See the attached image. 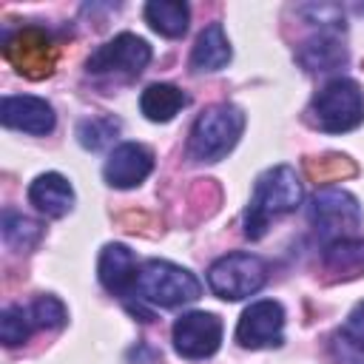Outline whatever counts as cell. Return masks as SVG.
<instances>
[{
  "label": "cell",
  "mask_w": 364,
  "mask_h": 364,
  "mask_svg": "<svg viewBox=\"0 0 364 364\" xmlns=\"http://www.w3.org/2000/svg\"><path fill=\"white\" fill-rule=\"evenodd\" d=\"M267 282V264L256 253H228L208 267V287L225 299L239 301L262 290Z\"/></svg>",
  "instance_id": "obj_7"
},
{
  "label": "cell",
  "mask_w": 364,
  "mask_h": 364,
  "mask_svg": "<svg viewBox=\"0 0 364 364\" xmlns=\"http://www.w3.org/2000/svg\"><path fill=\"white\" fill-rule=\"evenodd\" d=\"M136 293L139 299L159 304V307H179L188 301H196L202 296V284L199 279L165 259H151L139 267L136 276Z\"/></svg>",
  "instance_id": "obj_4"
},
{
  "label": "cell",
  "mask_w": 364,
  "mask_h": 364,
  "mask_svg": "<svg viewBox=\"0 0 364 364\" xmlns=\"http://www.w3.org/2000/svg\"><path fill=\"white\" fill-rule=\"evenodd\" d=\"M310 125L327 134H344L364 122V91L355 80L336 77L330 80L307 108Z\"/></svg>",
  "instance_id": "obj_2"
},
{
  "label": "cell",
  "mask_w": 364,
  "mask_h": 364,
  "mask_svg": "<svg viewBox=\"0 0 364 364\" xmlns=\"http://www.w3.org/2000/svg\"><path fill=\"white\" fill-rule=\"evenodd\" d=\"M321 267L330 279H355L364 273V239L347 236L321 247Z\"/></svg>",
  "instance_id": "obj_15"
},
{
  "label": "cell",
  "mask_w": 364,
  "mask_h": 364,
  "mask_svg": "<svg viewBox=\"0 0 364 364\" xmlns=\"http://www.w3.org/2000/svg\"><path fill=\"white\" fill-rule=\"evenodd\" d=\"M40 225L23 213H14V210H6L3 213V239L11 250H28L31 245H37L40 239Z\"/></svg>",
  "instance_id": "obj_22"
},
{
  "label": "cell",
  "mask_w": 364,
  "mask_h": 364,
  "mask_svg": "<svg viewBox=\"0 0 364 364\" xmlns=\"http://www.w3.org/2000/svg\"><path fill=\"white\" fill-rule=\"evenodd\" d=\"M154 171V154L139 142H122L111 151L102 176L111 188H136Z\"/></svg>",
  "instance_id": "obj_11"
},
{
  "label": "cell",
  "mask_w": 364,
  "mask_h": 364,
  "mask_svg": "<svg viewBox=\"0 0 364 364\" xmlns=\"http://www.w3.org/2000/svg\"><path fill=\"white\" fill-rule=\"evenodd\" d=\"M0 117L6 128L26 134H48L54 128V108L40 97H6L0 105Z\"/></svg>",
  "instance_id": "obj_12"
},
{
  "label": "cell",
  "mask_w": 364,
  "mask_h": 364,
  "mask_svg": "<svg viewBox=\"0 0 364 364\" xmlns=\"http://www.w3.org/2000/svg\"><path fill=\"white\" fill-rule=\"evenodd\" d=\"M3 57L14 65L17 74L26 80H46L54 74L60 48L51 34L40 26H23L3 40Z\"/></svg>",
  "instance_id": "obj_6"
},
{
  "label": "cell",
  "mask_w": 364,
  "mask_h": 364,
  "mask_svg": "<svg viewBox=\"0 0 364 364\" xmlns=\"http://www.w3.org/2000/svg\"><path fill=\"white\" fill-rule=\"evenodd\" d=\"M151 63V46L136 34H117L114 40L102 43L85 63L88 74H122L139 77Z\"/></svg>",
  "instance_id": "obj_8"
},
{
  "label": "cell",
  "mask_w": 364,
  "mask_h": 364,
  "mask_svg": "<svg viewBox=\"0 0 364 364\" xmlns=\"http://www.w3.org/2000/svg\"><path fill=\"white\" fill-rule=\"evenodd\" d=\"M299 63L307 71H333L338 65L347 63V48L338 43L336 34L330 31H318L316 37H310L307 43H301L299 48Z\"/></svg>",
  "instance_id": "obj_18"
},
{
  "label": "cell",
  "mask_w": 364,
  "mask_h": 364,
  "mask_svg": "<svg viewBox=\"0 0 364 364\" xmlns=\"http://www.w3.org/2000/svg\"><path fill=\"white\" fill-rule=\"evenodd\" d=\"M245 128V114L236 105H210L202 111L188 136V154L196 162H219L233 151Z\"/></svg>",
  "instance_id": "obj_3"
},
{
  "label": "cell",
  "mask_w": 364,
  "mask_h": 364,
  "mask_svg": "<svg viewBox=\"0 0 364 364\" xmlns=\"http://www.w3.org/2000/svg\"><path fill=\"white\" fill-rule=\"evenodd\" d=\"M145 20L162 37H182L188 31L191 9L188 3H179V0H151L145 6Z\"/></svg>",
  "instance_id": "obj_20"
},
{
  "label": "cell",
  "mask_w": 364,
  "mask_h": 364,
  "mask_svg": "<svg viewBox=\"0 0 364 364\" xmlns=\"http://www.w3.org/2000/svg\"><path fill=\"white\" fill-rule=\"evenodd\" d=\"M173 347L182 358H208L219 350L222 341V321L213 313L193 310L173 321Z\"/></svg>",
  "instance_id": "obj_10"
},
{
  "label": "cell",
  "mask_w": 364,
  "mask_h": 364,
  "mask_svg": "<svg viewBox=\"0 0 364 364\" xmlns=\"http://www.w3.org/2000/svg\"><path fill=\"white\" fill-rule=\"evenodd\" d=\"M31 205L46 216H65L74 208V188L63 173H40L28 188Z\"/></svg>",
  "instance_id": "obj_14"
},
{
  "label": "cell",
  "mask_w": 364,
  "mask_h": 364,
  "mask_svg": "<svg viewBox=\"0 0 364 364\" xmlns=\"http://www.w3.org/2000/svg\"><path fill=\"white\" fill-rule=\"evenodd\" d=\"M330 353L338 364H364V301H358L333 333Z\"/></svg>",
  "instance_id": "obj_16"
},
{
  "label": "cell",
  "mask_w": 364,
  "mask_h": 364,
  "mask_svg": "<svg viewBox=\"0 0 364 364\" xmlns=\"http://www.w3.org/2000/svg\"><path fill=\"white\" fill-rule=\"evenodd\" d=\"M301 202V182L290 165H276L256 179L253 196L245 210V236L262 239L276 216L296 210Z\"/></svg>",
  "instance_id": "obj_1"
},
{
  "label": "cell",
  "mask_w": 364,
  "mask_h": 364,
  "mask_svg": "<svg viewBox=\"0 0 364 364\" xmlns=\"http://www.w3.org/2000/svg\"><path fill=\"white\" fill-rule=\"evenodd\" d=\"M117 134H119V119H114V117H91L77 125V139L88 151L105 148Z\"/></svg>",
  "instance_id": "obj_23"
},
{
  "label": "cell",
  "mask_w": 364,
  "mask_h": 364,
  "mask_svg": "<svg viewBox=\"0 0 364 364\" xmlns=\"http://www.w3.org/2000/svg\"><path fill=\"white\" fill-rule=\"evenodd\" d=\"M230 43L225 37L222 23H210L208 28H202V34L196 37V46L191 51V68L196 74L202 71H219L230 63Z\"/></svg>",
  "instance_id": "obj_17"
},
{
  "label": "cell",
  "mask_w": 364,
  "mask_h": 364,
  "mask_svg": "<svg viewBox=\"0 0 364 364\" xmlns=\"http://www.w3.org/2000/svg\"><path fill=\"white\" fill-rule=\"evenodd\" d=\"M97 273H100V282L108 293L114 296H128L136 290V259L134 253L119 245V242H111L102 247L100 253V264H97Z\"/></svg>",
  "instance_id": "obj_13"
},
{
  "label": "cell",
  "mask_w": 364,
  "mask_h": 364,
  "mask_svg": "<svg viewBox=\"0 0 364 364\" xmlns=\"http://www.w3.org/2000/svg\"><path fill=\"white\" fill-rule=\"evenodd\" d=\"M307 216H310V225L316 228L321 247L336 239L358 236V228H361V205L353 193L341 188H321L310 199Z\"/></svg>",
  "instance_id": "obj_5"
},
{
  "label": "cell",
  "mask_w": 364,
  "mask_h": 364,
  "mask_svg": "<svg viewBox=\"0 0 364 364\" xmlns=\"http://www.w3.org/2000/svg\"><path fill=\"white\" fill-rule=\"evenodd\" d=\"M31 327H34V321H31L28 307L11 304V307H6L3 316H0V338H3L6 347H17V344H23V341L28 338Z\"/></svg>",
  "instance_id": "obj_24"
},
{
  "label": "cell",
  "mask_w": 364,
  "mask_h": 364,
  "mask_svg": "<svg viewBox=\"0 0 364 364\" xmlns=\"http://www.w3.org/2000/svg\"><path fill=\"white\" fill-rule=\"evenodd\" d=\"M28 313H31V321L34 327H43V330H57L65 324L68 313H65V304L54 296H37L31 304H28Z\"/></svg>",
  "instance_id": "obj_25"
},
{
  "label": "cell",
  "mask_w": 364,
  "mask_h": 364,
  "mask_svg": "<svg viewBox=\"0 0 364 364\" xmlns=\"http://www.w3.org/2000/svg\"><path fill=\"white\" fill-rule=\"evenodd\" d=\"M304 171L316 185H327V182H338L347 176H355V162L344 154H327V156H307L304 159Z\"/></svg>",
  "instance_id": "obj_21"
},
{
  "label": "cell",
  "mask_w": 364,
  "mask_h": 364,
  "mask_svg": "<svg viewBox=\"0 0 364 364\" xmlns=\"http://www.w3.org/2000/svg\"><path fill=\"white\" fill-rule=\"evenodd\" d=\"M185 105H188L185 91H179V88L171 85V82H154V85H148V88L142 91V97H139V108H142V114H145L151 122H168V119H173Z\"/></svg>",
  "instance_id": "obj_19"
},
{
  "label": "cell",
  "mask_w": 364,
  "mask_h": 364,
  "mask_svg": "<svg viewBox=\"0 0 364 364\" xmlns=\"http://www.w3.org/2000/svg\"><path fill=\"white\" fill-rule=\"evenodd\" d=\"M282 338H284V310L273 299L253 301L236 324V341L247 350L279 347Z\"/></svg>",
  "instance_id": "obj_9"
}]
</instances>
